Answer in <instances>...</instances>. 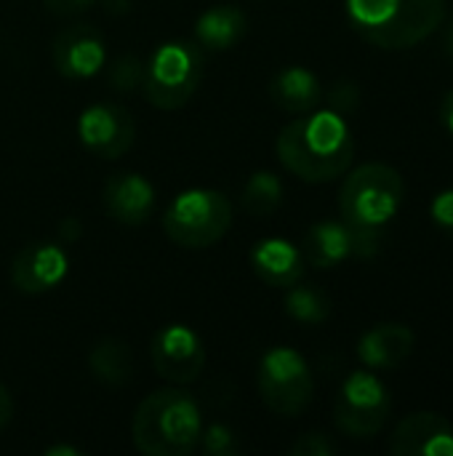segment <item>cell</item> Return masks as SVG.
Instances as JSON below:
<instances>
[{
    "mask_svg": "<svg viewBox=\"0 0 453 456\" xmlns=\"http://www.w3.org/2000/svg\"><path fill=\"white\" fill-rule=\"evenodd\" d=\"M203 80V53L184 40L163 43L144 67V96L158 110L184 107Z\"/></svg>",
    "mask_w": 453,
    "mask_h": 456,
    "instance_id": "5",
    "label": "cell"
},
{
    "mask_svg": "<svg viewBox=\"0 0 453 456\" xmlns=\"http://www.w3.org/2000/svg\"><path fill=\"white\" fill-rule=\"evenodd\" d=\"M144 80V64L136 56H120L109 67V83L115 91H133Z\"/></svg>",
    "mask_w": 453,
    "mask_h": 456,
    "instance_id": "23",
    "label": "cell"
},
{
    "mask_svg": "<svg viewBox=\"0 0 453 456\" xmlns=\"http://www.w3.org/2000/svg\"><path fill=\"white\" fill-rule=\"evenodd\" d=\"M131 8V0H104V11L112 16H120Z\"/></svg>",
    "mask_w": 453,
    "mask_h": 456,
    "instance_id": "32",
    "label": "cell"
},
{
    "mask_svg": "<svg viewBox=\"0 0 453 456\" xmlns=\"http://www.w3.org/2000/svg\"><path fill=\"white\" fill-rule=\"evenodd\" d=\"M88 369L91 374L109 385V387H120L133 377V355L131 347L123 339H101L99 345H93V350L88 353Z\"/></svg>",
    "mask_w": 453,
    "mask_h": 456,
    "instance_id": "20",
    "label": "cell"
},
{
    "mask_svg": "<svg viewBox=\"0 0 453 456\" xmlns=\"http://www.w3.org/2000/svg\"><path fill=\"white\" fill-rule=\"evenodd\" d=\"M200 409L184 390L147 395L131 422L133 446L147 456H187L200 444Z\"/></svg>",
    "mask_w": 453,
    "mask_h": 456,
    "instance_id": "3",
    "label": "cell"
},
{
    "mask_svg": "<svg viewBox=\"0 0 453 456\" xmlns=\"http://www.w3.org/2000/svg\"><path fill=\"white\" fill-rule=\"evenodd\" d=\"M67 275V254L56 243H29L11 262V283L21 294H45Z\"/></svg>",
    "mask_w": 453,
    "mask_h": 456,
    "instance_id": "13",
    "label": "cell"
},
{
    "mask_svg": "<svg viewBox=\"0 0 453 456\" xmlns=\"http://www.w3.org/2000/svg\"><path fill=\"white\" fill-rule=\"evenodd\" d=\"M232 227V203L216 190L182 192L163 216L166 235L182 248H208Z\"/></svg>",
    "mask_w": 453,
    "mask_h": 456,
    "instance_id": "6",
    "label": "cell"
},
{
    "mask_svg": "<svg viewBox=\"0 0 453 456\" xmlns=\"http://www.w3.org/2000/svg\"><path fill=\"white\" fill-rule=\"evenodd\" d=\"M270 99L283 112H291V115L310 112L323 99L320 80L307 67H286L275 72V77L270 80Z\"/></svg>",
    "mask_w": 453,
    "mask_h": 456,
    "instance_id": "18",
    "label": "cell"
},
{
    "mask_svg": "<svg viewBox=\"0 0 453 456\" xmlns=\"http://www.w3.org/2000/svg\"><path fill=\"white\" fill-rule=\"evenodd\" d=\"M286 313L299 323H323L331 315V299L315 286L294 283L286 297Z\"/></svg>",
    "mask_w": 453,
    "mask_h": 456,
    "instance_id": "22",
    "label": "cell"
},
{
    "mask_svg": "<svg viewBox=\"0 0 453 456\" xmlns=\"http://www.w3.org/2000/svg\"><path fill=\"white\" fill-rule=\"evenodd\" d=\"M392 398L374 371H352L334 403V422L350 438H374L384 430Z\"/></svg>",
    "mask_w": 453,
    "mask_h": 456,
    "instance_id": "8",
    "label": "cell"
},
{
    "mask_svg": "<svg viewBox=\"0 0 453 456\" xmlns=\"http://www.w3.org/2000/svg\"><path fill=\"white\" fill-rule=\"evenodd\" d=\"M302 256L318 270H331L352 256V232L347 222H318L307 230L302 243Z\"/></svg>",
    "mask_w": 453,
    "mask_h": 456,
    "instance_id": "17",
    "label": "cell"
},
{
    "mask_svg": "<svg viewBox=\"0 0 453 456\" xmlns=\"http://www.w3.org/2000/svg\"><path fill=\"white\" fill-rule=\"evenodd\" d=\"M446 53L453 59V21H451V27L446 29Z\"/></svg>",
    "mask_w": 453,
    "mask_h": 456,
    "instance_id": "34",
    "label": "cell"
},
{
    "mask_svg": "<svg viewBox=\"0 0 453 456\" xmlns=\"http://www.w3.org/2000/svg\"><path fill=\"white\" fill-rule=\"evenodd\" d=\"M77 134L88 152H93L96 158L115 160L131 150L136 126H133L131 112L123 104L101 102V104L83 110L77 120Z\"/></svg>",
    "mask_w": 453,
    "mask_h": 456,
    "instance_id": "10",
    "label": "cell"
},
{
    "mask_svg": "<svg viewBox=\"0 0 453 456\" xmlns=\"http://www.w3.org/2000/svg\"><path fill=\"white\" fill-rule=\"evenodd\" d=\"M352 27L376 48L403 51L427 40L446 19V0H347Z\"/></svg>",
    "mask_w": 453,
    "mask_h": 456,
    "instance_id": "2",
    "label": "cell"
},
{
    "mask_svg": "<svg viewBox=\"0 0 453 456\" xmlns=\"http://www.w3.org/2000/svg\"><path fill=\"white\" fill-rule=\"evenodd\" d=\"M246 29H248L246 13L238 11V8H232V5L211 8L195 24V32H198L200 45L203 48H211V51H227V48H232L235 43L243 40Z\"/></svg>",
    "mask_w": 453,
    "mask_h": 456,
    "instance_id": "19",
    "label": "cell"
},
{
    "mask_svg": "<svg viewBox=\"0 0 453 456\" xmlns=\"http://www.w3.org/2000/svg\"><path fill=\"white\" fill-rule=\"evenodd\" d=\"M251 267L256 278L272 289H291L304 278V256L302 251L280 238H267L254 246L251 251Z\"/></svg>",
    "mask_w": 453,
    "mask_h": 456,
    "instance_id": "16",
    "label": "cell"
},
{
    "mask_svg": "<svg viewBox=\"0 0 453 456\" xmlns=\"http://www.w3.org/2000/svg\"><path fill=\"white\" fill-rule=\"evenodd\" d=\"M150 361L160 379L171 385H190L203 374L206 347L187 326H166L150 342Z\"/></svg>",
    "mask_w": 453,
    "mask_h": 456,
    "instance_id": "9",
    "label": "cell"
},
{
    "mask_svg": "<svg viewBox=\"0 0 453 456\" xmlns=\"http://www.w3.org/2000/svg\"><path fill=\"white\" fill-rule=\"evenodd\" d=\"M107 214L128 227H139L155 208V187L142 174H115L104 184Z\"/></svg>",
    "mask_w": 453,
    "mask_h": 456,
    "instance_id": "14",
    "label": "cell"
},
{
    "mask_svg": "<svg viewBox=\"0 0 453 456\" xmlns=\"http://www.w3.org/2000/svg\"><path fill=\"white\" fill-rule=\"evenodd\" d=\"M395 456H453V425L435 411H417L398 422L387 441Z\"/></svg>",
    "mask_w": 453,
    "mask_h": 456,
    "instance_id": "11",
    "label": "cell"
},
{
    "mask_svg": "<svg viewBox=\"0 0 453 456\" xmlns=\"http://www.w3.org/2000/svg\"><path fill=\"white\" fill-rule=\"evenodd\" d=\"M406 200V182L398 168L387 163L358 166L339 190L342 222L352 227L384 230Z\"/></svg>",
    "mask_w": 453,
    "mask_h": 456,
    "instance_id": "4",
    "label": "cell"
},
{
    "mask_svg": "<svg viewBox=\"0 0 453 456\" xmlns=\"http://www.w3.org/2000/svg\"><path fill=\"white\" fill-rule=\"evenodd\" d=\"M280 163L304 182H331L342 176L355 158V139L334 110L302 112L278 134Z\"/></svg>",
    "mask_w": 453,
    "mask_h": 456,
    "instance_id": "1",
    "label": "cell"
},
{
    "mask_svg": "<svg viewBox=\"0 0 453 456\" xmlns=\"http://www.w3.org/2000/svg\"><path fill=\"white\" fill-rule=\"evenodd\" d=\"M336 444L326 433H304L294 446L291 456H334Z\"/></svg>",
    "mask_w": 453,
    "mask_h": 456,
    "instance_id": "26",
    "label": "cell"
},
{
    "mask_svg": "<svg viewBox=\"0 0 453 456\" xmlns=\"http://www.w3.org/2000/svg\"><path fill=\"white\" fill-rule=\"evenodd\" d=\"M256 385L264 406L280 417H299L315 395L312 371L291 347H275L262 358Z\"/></svg>",
    "mask_w": 453,
    "mask_h": 456,
    "instance_id": "7",
    "label": "cell"
},
{
    "mask_svg": "<svg viewBox=\"0 0 453 456\" xmlns=\"http://www.w3.org/2000/svg\"><path fill=\"white\" fill-rule=\"evenodd\" d=\"M414 331L406 323H379L358 342V358L366 369H398L414 353Z\"/></svg>",
    "mask_w": 453,
    "mask_h": 456,
    "instance_id": "15",
    "label": "cell"
},
{
    "mask_svg": "<svg viewBox=\"0 0 453 456\" xmlns=\"http://www.w3.org/2000/svg\"><path fill=\"white\" fill-rule=\"evenodd\" d=\"M430 216H433V222H435V224H438V227L453 240V187L438 192V195L433 198Z\"/></svg>",
    "mask_w": 453,
    "mask_h": 456,
    "instance_id": "27",
    "label": "cell"
},
{
    "mask_svg": "<svg viewBox=\"0 0 453 456\" xmlns=\"http://www.w3.org/2000/svg\"><path fill=\"white\" fill-rule=\"evenodd\" d=\"M45 454L48 456H80L77 449H72V446H51V449H45Z\"/></svg>",
    "mask_w": 453,
    "mask_h": 456,
    "instance_id": "33",
    "label": "cell"
},
{
    "mask_svg": "<svg viewBox=\"0 0 453 456\" xmlns=\"http://www.w3.org/2000/svg\"><path fill=\"white\" fill-rule=\"evenodd\" d=\"M43 5L53 13V16H77L85 8L93 5V0H43Z\"/></svg>",
    "mask_w": 453,
    "mask_h": 456,
    "instance_id": "28",
    "label": "cell"
},
{
    "mask_svg": "<svg viewBox=\"0 0 453 456\" xmlns=\"http://www.w3.org/2000/svg\"><path fill=\"white\" fill-rule=\"evenodd\" d=\"M441 123L446 126V131L453 136V88L443 96V104H441Z\"/></svg>",
    "mask_w": 453,
    "mask_h": 456,
    "instance_id": "31",
    "label": "cell"
},
{
    "mask_svg": "<svg viewBox=\"0 0 453 456\" xmlns=\"http://www.w3.org/2000/svg\"><path fill=\"white\" fill-rule=\"evenodd\" d=\"M358 104H360V88L352 80H339L328 91V110H334L342 118H347L350 112H355Z\"/></svg>",
    "mask_w": 453,
    "mask_h": 456,
    "instance_id": "24",
    "label": "cell"
},
{
    "mask_svg": "<svg viewBox=\"0 0 453 456\" xmlns=\"http://www.w3.org/2000/svg\"><path fill=\"white\" fill-rule=\"evenodd\" d=\"M51 56H53V67L59 75L69 80H83V77L96 75L104 67L107 45H104V37L93 27L75 24V27L61 29L53 37Z\"/></svg>",
    "mask_w": 453,
    "mask_h": 456,
    "instance_id": "12",
    "label": "cell"
},
{
    "mask_svg": "<svg viewBox=\"0 0 453 456\" xmlns=\"http://www.w3.org/2000/svg\"><path fill=\"white\" fill-rule=\"evenodd\" d=\"M80 235H83V227H80L77 219H64V222L59 224V240H61V243H75Z\"/></svg>",
    "mask_w": 453,
    "mask_h": 456,
    "instance_id": "29",
    "label": "cell"
},
{
    "mask_svg": "<svg viewBox=\"0 0 453 456\" xmlns=\"http://www.w3.org/2000/svg\"><path fill=\"white\" fill-rule=\"evenodd\" d=\"M200 436H203V433H200ZM203 449L211 456H232L238 452V441H235V436H232L230 428L214 425V428H208L206 436H203Z\"/></svg>",
    "mask_w": 453,
    "mask_h": 456,
    "instance_id": "25",
    "label": "cell"
},
{
    "mask_svg": "<svg viewBox=\"0 0 453 456\" xmlns=\"http://www.w3.org/2000/svg\"><path fill=\"white\" fill-rule=\"evenodd\" d=\"M283 200V184L272 171H256L240 195V206L243 211H248L251 216H270L278 211Z\"/></svg>",
    "mask_w": 453,
    "mask_h": 456,
    "instance_id": "21",
    "label": "cell"
},
{
    "mask_svg": "<svg viewBox=\"0 0 453 456\" xmlns=\"http://www.w3.org/2000/svg\"><path fill=\"white\" fill-rule=\"evenodd\" d=\"M11 419H13V401H11L8 390L0 385V430H3Z\"/></svg>",
    "mask_w": 453,
    "mask_h": 456,
    "instance_id": "30",
    "label": "cell"
}]
</instances>
